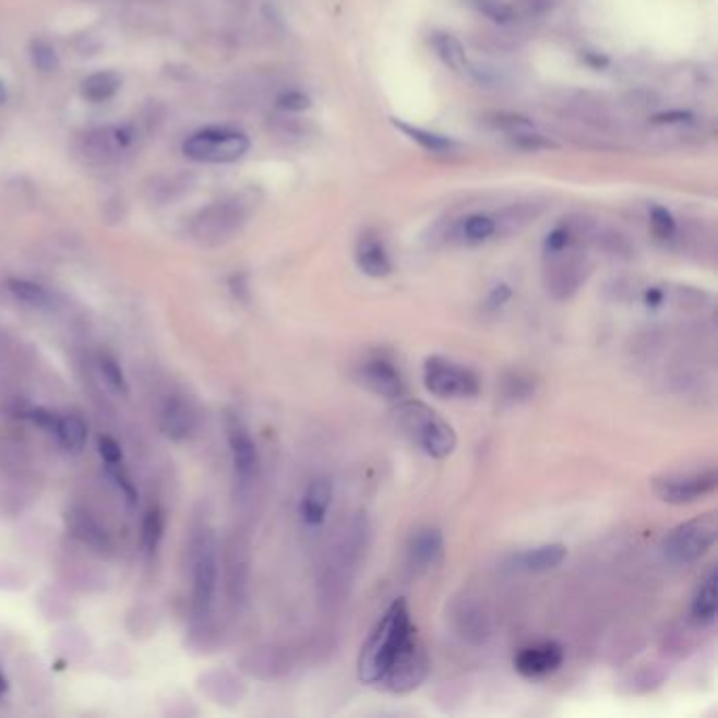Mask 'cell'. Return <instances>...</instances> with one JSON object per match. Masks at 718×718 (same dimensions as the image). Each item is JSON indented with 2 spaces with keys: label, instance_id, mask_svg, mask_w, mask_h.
<instances>
[{
  "label": "cell",
  "instance_id": "6da1fadb",
  "mask_svg": "<svg viewBox=\"0 0 718 718\" xmlns=\"http://www.w3.org/2000/svg\"><path fill=\"white\" fill-rule=\"evenodd\" d=\"M416 630L407 600H394L360 649V683L380 687L392 659L398 656L400 647Z\"/></svg>",
  "mask_w": 718,
  "mask_h": 718
},
{
  "label": "cell",
  "instance_id": "7a4b0ae2",
  "mask_svg": "<svg viewBox=\"0 0 718 718\" xmlns=\"http://www.w3.org/2000/svg\"><path fill=\"white\" fill-rule=\"evenodd\" d=\"M392 416L403 436L432 459H445L457 447V434L450 421L421 400L398 403Z\"/></svg>",
  "mask_w": 718,
  "mask_h": 718
},
{
  "label": "cell",
  "instance_id": "3957f363",
  "mask_svg": "<svg viewBox=\"0 0 718 718\" xmlns=\"http://www.w3.org/2000/svg\"><path fill=\"white\" fill-rule=\"evenodd\" d=\"M588 272L590 264L584 249V235L557 251L543 253V285L554 300H571L586 283Z\"/></svg>",
  "mask_w": 718,
  "mask_h": 718
},
{
  "label": "cell",
  "instance_id": "277c9868",
  "mask_svg": "<svg viewBox=\"0 0 718 718\" xmlns=\"http://www.w3.org/2000/svg\"><path fill=\"white\" fill-rule=\"evenodd\" d=\"M717 538L718 512L710 510L674 527L661 541V552L674 565H689L699 561L717 543Z\"/></svg>",
  "mask_w": 718,
  "mask_h": 718
},
{
  "label": "cell",
  "instance_id": "5b68a950",
  "mask_svg": "<svg viewBox=\"0 0 718 718\" xmlns=\"http://www.w3.org/2000/svg\"><path fill=\"white\" fill-rule=\"evenodd\" d=\"M251 148L249 137L230 127H205L194 131L181 144V152L188 160L205 165H228L237 163Z\"/></svg>",
  "mask_w": 718,
  "mask_h": 718
},
{
  "label": "cell",
  "instance_id": "8992f818",
  "mask_svg": "<svg viewBox=\"0 0 718 718\" xmlns=\"http://www.w3.org/2000/svg\"><path fill=\"white\" fill-rule=\"evenodd\" d=\"M423 386L439 398H472L480 392V380L470 367L434 355L423 362Z\"/></svg>",
  "mask_w": 718,
  "mask_h": 718
},
{
  "label": "cell",
  "instance_id": "52a82bcc",
  "mask_svg": "<svg viewBox=\"0 0 718 718\" xmlns=\"http://www.w3.org/2000/svg\"><path fill=\"white\" fill-rule=\"evenodd\" d=\"M249 219V207L242 199H226L201 211L192 224L194 239L203 244H224L235 239Z\"/></svg>",
  "mask_w": 718,
  "mask_h": 718
},
{
  "label": "cell",
  "instance_id": "ba28073f",
  "mask_svg": "<svg viewBox=\"0 0 718 718\" xmlns=\"http://www.w3.org/2000/svg\"><path fill=\"white\" fill-rule=\"evenodd\" d=\"M430 674V656L419 638L418 630L405 641L398 656L392 659L380 687L394 695H407L421 687Z\"/></svg>",
  "mask_w": 718,
  "mask_h": 718
},
{
  "label": "cell",
  "instance_id": "9c48e42d",
  "mask_svg": "<svg viewBox=\"0 0 718 718\" xmlns=\"http://www.w3.org/2000/svg\"><path fill=\"white\" fill-rule=\"evenodd\" d=\"M137 133L131 124H108L87 131L79 140L81 158L93 167L117 165L133 151Z\"/></svg>",
  "mask_w": 718,
  "mask_h": 718
},
{
  "label": "cell",
  "instance_id": "30bf717a",
  "mask_svg": "<svg viewBox=\"0 0 718 718\" xmlns=\"http://www.w3.org/2000/svg\"><path fill=\"white\" fill-rule=\"evenodd\" d=\"M219 579L217 546L211 536H203L196 543L192 561V607L199 618L210 615Z\"/></svg>",
  "mask_w": 718,
  "mask_h": 718
},
{
  "label": "cell",
  "instance_id": "8fae6325",
  "mask_svg": "<svg viewBox=\"0 0 718 718\" xmlns=\"http://www.w3.org/2000/svg\"><path fill=\"white\" fill-rule=\"evenodd\" d=\"M718 487L717 468L687 472V475H666L654 480V491L661 502L672 506L693 504L710 493Z\"/></svg>",
  "mask_w": 718,
  "mask_h": 718
},
{
  "label": "cell",
  "instance_id": "7c38bea8",
  "mask_svg": "<svg viewBox=\"0 0 718 718\" xmlns=\"http://www.w3.org/2000/svg\"><path fill=\"white\" fill-rule=\"evenodd\" d=\"M357 380L375 396L400 400L407 394V384L400 369L386 355H373L360 362Z\"/></svg>",
  "mask_w": 718,
  "mask_h": 718
},
{
  "label": "cell",
  "instance_id": "4fadbf2b",
  "mask_svg": "<svg viewBox=\"0 0 718 718\" xmlns=\"http://www.w3.org/2000/svg\"><path fill=\"white\" fill-rule=\"evenodd\" d=\"M226 434H228V445L232 453V464L235 472L242 484H249L255 480L260 472V453L258 445L249 432V428L242 423L239 416H230L226 421Z\"/></svg>",
  "mask_w": 718,
  "mask_h": 718
},
{
  "label": "cell",
  "instance_id": "5bb4252c",
  "mask_svg": "<svg viewBox=\"0 0 718 718\" xmlns=\"http://www.w3.org/2000/svg\"><path fill=\"white\" fill-rule=\"evenodd\" d=\"M565 661V649L557 641H541L523 647L514 658V670L525 679H541L554 674Z\"/></svg>",
  "mask_w": 718,
  "mask_h": 718
},
{
  "label": "cell",
  "instance_id": "9a60e30c",
  "mask_svg": "<svg viewBox=\"0 0 718 718\" xmlns=\"http://www.w3.org/2000/svg\"><path fill=\"white\" fill-rule=\"evenodd\" d=\"M445 550V538L439 527H421L411 539L407 548L409 567L414 571H428L434 567Z\"/></svg>",
  "mask_w": 718,
  "mask_h": 718
},
{
  "label": "cell",
  "instance_id": "2e32d148",
  "mask_svg": "<svg viewBox=\"0 0 718 718\" xmlns=\"http://www.w3.org/2000/svg\"><path fill=\"white\" fill-rule=\"evenodd\" d=\"M331 502H333V482L327 477L312 480L301 495L300 516L303 525L321 527L327 520Z\"/></svg>",
  "mask_w": 718,
  "mask_h": 718
},
{
  "label": "cell",
  "instance_id": "e0dca14e",
  "mask_svg": "<svg viewBox=\"0 0 718 718\" xmlns=\"http://www.w3.org/2000/svg\"><path fill=\"white\" fill-rule=\"evenodd\" d=\"M65 527L74 538L83 541L85 546H89L93 550H97V552H106V550L112 548V541H110V536L106 534V529L85 508L72 506L68 510L65 512Z\"/></svg>",
  "mask_w": 718,
  "mask_h": 718
},
{
  "label": "cell",
  "instance_id": "ac0fdd59",
  "mask_svg": "<svg viewBox=\"0 0 718 718\" xmlns=\"http://www.w3.org/2000/svg\"><path fill=\"white\" fill-rule=\"evenodd\" d=\"M565 559H567V548L563 543H543L538 548H529L514 554L510 567L525 573H546L563 565Z\"/></svg>",
  "mask_w": 718,
  "mask_h": 718
},
{
  "label": "cell",
  "instance_id": "d6986e66",
  "mask_svg": "<svg viewBox=\"0 0 718 718\" xmlns=\"http://www.w3.org/2000/svg\"><path fill=\"white\" fill-rule=\"evenodd\" d=\"M357 266L371 278H386L392 272L388 251L382 239L373 232H364L357 242Z\"/></svg>",
  "mask_w": 718,
  "mask_h": 718
},
{
  "label": "cell",
  "instance_id": "ffe728a7",
  "mask_svg": "<svg viewBox=\"0 0 718 718\" xmlns=\"http://www.w3.org/2000/svg\"><path fill=\"white\" fill-rule=\"evenodd\" d=\"M194 428H196V416L192 407L180 396H171L160 411V430L171 441H186L192 436Z\"/></svg>",
  "mask_w": 718,
  "mask_h": 718
},
{
  "label": "cell",
  "instance_id": "44dd1931",
  "mask_svg": "<svg viewBox=\"0 0 718 718\" xmlns=\"http://www.w3.org/2000/svg\"><path fill=\"white\" fill-rule=\"evenodd\" d=\"M717 569H710L708 575L699 582V588L691 602V618L699 626H713L717 622Z\"/></svg>",
  "mask_w": 718,
  "mask_h": 718
},
{
  "label": "cell",
  "instance_id": "7402d4cb",
  "mask_svg": "<svg viewBox=\"0 0 718 718\" xmlns=\"http://www.w3.org/2000/svg\"><path fill=\"white\" fill-rule=\"evenodd\" d=\"M122 87V76L115 70H97L83 79L81 95L91 104H104L112 99Z\"/></svg>",
  "mask_w": 718,
  "mask_h": 718
},
{
  "label": "cell",
  "instance_id": "603a6c76",
  "mask_svg": "<svg viewBox=\"0 0 718 718\" xmlns=\"http://www.w3.org/2000/svg\"><path fill=\"white\" fill-rule=\"evenodd\" d=\"M7 287L17 300L31 306L34 310H45V312L56 310V296L40 283H34L28 278H9Z\"/></svg>",
  "mask_w": 718,
  "mask_h": 718
},
{
  "label": "cell",
  "instance_id": "cb8c5ba5",
  "mask_svg": "<svg viewBox=\"0 0 718 718\" xmlns=\"http://www.w3.org/2000/svg\"><path fill=\"white\" fill-rule=\"evenodd\" d=\"M53 436L58 439V443L68 453H81L87 445L89 428L79 416H72V414L70 416H60L58 423H56V430H53Z\"/></svg>",
  "mask_w": 718,
  "mask_h": 718
},
{
  "label": "cell",
  "instance_id": "d4e9b609",
  "mask_svg": "<svg viewBox=\"0 0 718 718\" xmlns=\"http://www.w3.org/2000/svg\"><path fill=\"white\" fill-rule=\"evenodd\" d=\"M538 213L536 205H512L508 210L500 211V215L493 217L498 237L518 235L523 228H527L538 217Z\"/></svg>",
  "mask_w": 718,
  "mask_h": 718
},
{
  "label": "cell",
  "instance_id": "484cf974",
  "mask_svg": "<svg viewBox=\"0 0 718 718\" xmlns=\"http://www.w3.org/2000/svg\"><path fill=\"white\" fill-rule=\"evenodd\" d=\"M455 235L459 242H466V244L487 242V240L498 237L495 219L491 215H470L457 226Z\"/></svg>",
  "mask_w": 718,
  "mask_h": 718
},
{
  "label": "cell",
  "instance_id": "4316f807",
  "mask_svg": "<svg viewBox=\"0 0 718 718\" xmlns=\"http://www.w3.org/2000/svg\"><path fill=\"white\" fill-rule=\"evenodd\" d=\"M434 49L439 53V58L443 63L455 70V72H464L468 68V60H466V51L462 47V43L451 36V34H434Z\"/></svg>",
  "mask_w": 718,
  "mask_h": 718
},
{
  "label": "cell",
  "instance_id": "83f0119b",
  "mask_svg": "<svg viewBox=\"0 0 718 718\" xmlns=\"http://www.w3.org/2000/svg\"><path fill=\"white\" fill-rule=\"evenodd\" d=\"M165 534V514L158 506L148 510L142 520V546L148 554H154L158 550V543Z\"/></svg>",
  "mask_w": 718,
  "mask_h": 718
},
{
  "label": "cell",
  "instance_id": "f1b7e54d",
  "mask_svg": "<svg viewBox=\"0 0 718 718\" xmlns=\"http://www.w3.org/2000/svg\"><path fill=\"white\" fill-rule=\"evenodd\" d=\"M31 61L32 65L43 72V74H51L60 70V56L56 51V47L43 38H34L31 43Z\"/></svg>",
  "mask_w": 718,
  "mask_h": 718
},
{
  "label": "cell",
  "instance_id": "f546056e",
  "mask_svg": "<svg viewBox=\"0 0 718 718\" xmlns=\"http://www.w3.org/2000/svg\"><path fill=\"white\" fill-rule=\"evenodd\" d=\"M396 127H398L400 131H405L414 142L421 144L426 151L445 152L451 148L450 140H445L443 135H434V133H430V131H423V129H418V127H409V124L398 122V120H396Z\"/></svg>",
  "mask_w": 718,
  "mask_h": 718
},
{
  "label": "cell",
  "instance_id": "4dcf8cb0",
  "mask_svg": "<svg viewBox=\"0 0 718 718\" xmlns=\"http://www.w3.org/2000/svg\"><path fill=\"white\" fill-rule=\"evenodd\" d=\"M99 371H101V375H104V380L110 388L119 392V394H127V378L120 369L119 360L110 357V355H104L99 359Z\"/></svg>",
  "mask_w": 718,
  "mask_h": 718
},
{
  "label": "cell",
  "instance_id": "1f68e13d",
  "mask_svg": "<svg viewBox=\"0 0 718 718\" xmlns=\"http://www.w3.org/2000/svg\"><path fill=\"white\" fill-rule=\"evenodd\" d=\"M475 7L484 17H489L495 24H510L514 20L512 7L504 0H475Z\"/></svg>",
  "mask_w": 718,
  "mask_h": 718
},
{
  "label": "cell",
  "instance_id": "d6a6232c",
  "mask_svg": "<svg viewBox=\"0 0 718 718\" xmlns=\"http://www.w3.org/2000/svg\"><path fill=\"white\" fill-rule=\"evenodd\" d=\"M108 475H110V479L117 482V487L122 491L127 504H129V506H135L137 500H140V491H137V487H135L133 479L124 472L122 464H112V466H108Z\"/></svg>",
  "mask_w": 718,
  "mask_h": 718
},
{
  "label": "cell",
  "instance_id": "836d02e7",
  "mask_svg": "<svg viewBox=\"0 0 718 718\" xmlns=\"http://www.w3.org/2000/svg\"><path fill=\"white\" fill-rule=\"evenodd\" d=\"M536 392V382L531 378H525L520 373H514L504 382V396L508 400H525Z\"/></svg>",
  "mask_w": 718,
  "mask_h": 718
},
{
  "label": "cell",
  "instance_id": "e575fe53",
  "mask_svg": "<svg viewBox=\"0 0 718 718\" xmlns=\"http://www.w3.org/2000/svg\"><path fill=\"white\" fill-rule=\"evenodd\" d=\"M651 226H654V232L661 240L674 239V235H677V222L672 219V215L668 211L661 210V207H656L651 213Z\"/></svg>",
  "mask_w": 718,
  "mask_h": 718
},
{
  "label": "cell",
  "instance_id": "d590c367",
  "mask_svg": "<svg viewBox=\"0 0 718 718\" xmlns=\"http://www.w3.org/2000/svg\"><path fill=\"white\" fill-rule=\"evenodd\" d=\"M276 104L285 112H303L310 108V97L301 91H285L278 95Z\"/></svg>",
  "mask_w": 718,
  "mask_h": 718
},
{
  "label": "cell",
  "instance_id": "8d00e7d4",
  "mask_svg": "<svg viewBox=\"0 0 718 718\" xmlns=\"http://www.w3.org/2000/svg\"><path fill=\"white\" fill-rule=\"evenodd\" d=\"M24 418L31 419L32 423H34V426H38L40 430H45V432L53 434V430H56V423H58L60 414H56V411H49V409H45V407H31V409H26V411H24Z\"/></svg>",
  "mask_w": 718,
  "mask_h": 718
},
{
  "label": "cell",
  "instance_id": "74e56055",
  "mask_svg": "<svg viewBox=\"0 0 718 718\" xmlns=\"http://www.w3.org/2000/svg\"><path fill=\"white\" fill-rule=\"evenodd\" d=\"M514 144L518 148H525V151H548V148H557L550 140H546L543 135H538L531 131H523V133H514Z\"/></svg>",
  "mask_w": 718,
  "mask_h": 718
},
{
  "label": "cell",
  "instance_id": "f35d334b",
  "mask_svg": "<svg viewBox=\"0 0 718 718\" xmlns=\"http://www.w3.org/2000/svg\"><path fill=\"white\" fill-rule=\"evenodd\" d=\"M512 300V289H510L508 285H498V287H493L491 291H489V296L484 298V312H500V310H504V306L508 303V301Z\"/></svg>",
  "mask_w": 718,
  "mask_h": 718
},
{
  "label": "cell",
  "instance_id": "ab89813d",
  "mask_svg": "<svg viewBox=\"0 0 718 718\" xmlns=\"http://www.w3.org/2000/svg\"><path fill=\"white\" fill-rule=\"evenodd\" d=\"M493 124L500 127V129H506L512 135L534 129V122L531 120L525 119V117H518V115H495L493 117Z\"/></svg>",
  "mask_w": 718,
  "mask_h": 718
},
{
  "label": "cell",
  "instance_id": "60d3db41",
  "mask_svg": "<svg viewBox=\"0 0 718 718\" xmlns=\"http://www.w3.org/2000/svg\"><path fill=\"white\" fill-rule=\"evenodd\" d=\"M97 447H99V455L101 459L112 466V464H122V450L119 443L112 436H99L97 439Z\"/></svg>",
  "mask_w": 718,
  "mask_h": 718
},
{
  "label": "cell",
  "instance_id": "b9f144b4",
  "mask_svg": "<svg viewBox=\"0 0 718 718\" xmlns=\"http://www.w3.org/2000/svg\"><path fill=\"white\" fill-rule=\"evenodd\" d=\"M529 15H543L552 9V0H520Z\"/></svg>",
  "mask_w": 718,
  "mask_h": 718
},
{
  "label": "cell",
  "instance_id": "7bdbcfd3",
  "mask_svg": "<svg viewBox=\"0 0 718 718\" xmlns=\"http://www.w3.org/2000/svg\"><path fill=\"white\" fill-rule=\"evenodd\" d=\"M7 99H9V91H7V83L0 79V106L2 104H7Z\"/></svg>",
  "mask_w": 718,
  "mask_h": 718
},
{
  "label": "cell",
  "instance_id": "ee69618b",
  "mask_svg": "<svg viewBox=\"0 0 718 718\" xmlns=\"http://www.w3.org/2000/svg\"><path fill=\"white\" fill-rule=\"evenodd\" d=\"M7 691H9V681H7V677H4L2 670H0V697H2Z\"/></svg>",
  "mask_w": 718,
  "mask_h": 718
}]
</instances>
